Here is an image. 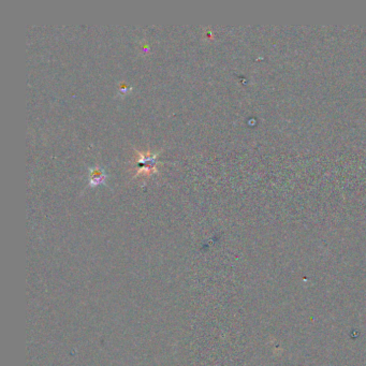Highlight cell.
Masks as SVG:
<instances>
[{"instance_id": "1", "label": "cell", "mask_w": 366, "mask_h": 366, "mask_svg": "<svg viewBox=\"0 0 366 366\" xmlns=\"http://www.w3.org/2000/svg\"><path fill=\"white\" fill-rule=\"evenodd\" d=\"M156 157L157 155L154 154H139L138 164L140 166V169L138 174L140 173L149 174L156 172V165H157Z\"/></svg>"}, {"instance_id": "2", "label": "cell", "mask_w": 366, "mask_h": 366, "mask_svg": "<svg viewBox=\"0 0 366 366\" xmlns=\"http://www.w3.org/2000/svg\"><path fill=\"white\" fill-rule=\"evenodd\" d=\"M105 179H106V173L101 168V166L96 165V166H94V168H91L89 170L88 182H89L90 186L101 185L105 181Z\"/></svg>"}]
</instances>
